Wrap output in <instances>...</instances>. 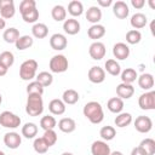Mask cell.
Wrapping results in <instances>:
<instances>
[{"mask_svg":"<svg viewBox=\"0 0 155 155\" xmlns=\"http://www.w3.org/2000/svg\"><path fill=\"white\" fill-rule=\"evenodd\" d=\"M82 113H84V116L91 122V124H101L104 119V111H103V108L101 105V103L96 102V101H91L88 103H86L84 105V109H82Z\"/></svg>","mask_w":155,"mask_h":155,"instance_id":"6da1fadb","label":"cell"},{"mask_svg":"<svg viewBox=\"0 0 155 155\" xmlns=\"http://www.w3.org/2000/svg\"><path fill=\"white\" fill-rule=\"evenodd\" d=\"M44 111V101L40 94H28L25 113L29 116H39Z\"/></svg>","mask_w":155,"mask_h":155,"instance_id":"7a4b0ae2","label":"cell"},{"mask_svg":"<svg viewBox=\"0 0 155 155\" xmlns=\"http://www.w3.org/2000/svg\"><path fill=\"white\" fill-rule=\"evenodd\" d=\"M38 62L35 59H27L19 67V78L24 81H30L36 76Z\"/></svg>","mask_w":155,"mask_h":155,"instance_id":"3957f363","label":"cell"},{"mask_svg":"<svg viewBox=\"0 0 155 155\" xmlns=\"http://www.w3.org/2000/svg\"><path fill=\"white\" fill-rule=\"evenodd\" d=\"M48 67H50V70L52 73L59 74V73H64V71L68 70L69 62H68V58L64 54H54L50 59Z\"/></svg>","mask_w":155,"mask_h":155,"instance_id":"277c9868","label":"cell"},{"mask_svg":"<svg viewBox=\"0 0 155 155\" xmlns=\"http://www.w3.org/2000/svg\"><path fill=\"white\" fill-rule=\"evenodd\" d=\"M21 117L12 111L5 110L0 114V126L5 128H17L21 126Z\"/></svg>","mask_w":155,"mask_h":155,"instance_id":"5b68a950","label":"cell"},{"mask_svg":"<svg viewBox=\"0 0 155 155\" xmlns=\"http://www.w3.org/2000/svg\"><path fill=\"white\" fill-rule=\"evenodd\" d=\"M138 105L143 110H153L155 109V91H145L138 98Z\"/></svg>","mask_w":155,"mask_h":155,"instance_id":"8992f818","label":"cell"},{"mask_svg":"<svg viewBox=\"0 0 155 155\" xmlns=\"http://www.w3.org/2000/svg\"><path fill=\"white\" fill-rule=\"evenodd\" d=\"M105 53H107V48H105V45L103 42H101V41H93L90 45L88 54L91 56L92 59L101 61L102 58H104Z\"/></svg>","mask_w":155,"mask_h":155,"instance_id":"52a82bcc","label":"cell"},{"mask_svg":"<svg viewBox=\"0 0 155 155\" xmlns=\"http://www.w3.org/2000/svg\"><path fill=\"white\" fill-rule=\"evenodd\" d=\"M134 128L139 132V133H148L151 128H153V121L149 116L145 115H140L134 120Z\"/></svg>","mask_w":155,"mask_h":155,"instance_id":"ba28073f","label":"cell"},{"mask_svg":"<svg viewBox=\"0 0 155 155\" xmlns=\"http://www.w3.org/2000/svg\"><path fill=\"white\" fill-rule=\"evenodd\" d=\"M16 7L13 0H0V15L4 19H10L15 16Z\"/></svg>","mask_w":155,"mask_h":155,"instance_id":"9c48e42d","label":"cell"},{"mask_svg":"<svg viewBox=\"0 0 155 155\" xmlns=\"http://www.w3.org/2000/svg\"><path fill=\"white\" fill-rule=\"evenodd\" d=\"M87 78L92 84H102L105 80V71L103 68L94 65L91 67L88 73H87Z\"/></svg>","mask_w":155,"mask_h":155,"instance_id":"30bf717a","label":"cell"},{"mask_svg":"<svg viewBox=\"0 0 155 155\" xmlns=\"http://www.w3.org/2000/svg\"><path fill=\"white\" fill-rule=\"evenodd\" d=\"M67 45H68V40L65 35L61 33H56L50 38V46L54 51H62L67 47Z\"/></svg>","mask_w":155,"mask_h":155,"instance_id":"8fae6325","label":"cell"},{"mask_svg":"<svg viewBox=\"0 0 155 155\" xmlns=\"http://www.w3.org/2000/svg\"><path fill=\"white\" fill-rule=\"evenodd\" d=\"M22 143V137L17 132H7L4 136V144L10 149H17Z\"/></svg>","mask_w":155,"mask_h":155,"instance_id":"7c38bea8","label":"cell"},{"mask_svg":"<svg viewBox=\"0 0 155 155\" xmlns=\"http://www.w3.org/2000/svg\"><path fill=\"white\" fill-rule=\"evenodd\" d=\"M113 54L116 59L124 61L130 56V47L125 42H116L113 46Z\"/></svg>","mask_w":155,"mask_h":155,"instance_id":"4fadbf2b","label":"cell"},{"mask_svg":"<svg viewBox=\"0 0 155 155\" xmlns=\"http://www.w3.org/2000/svg\"><path fill=\"white\" fill-rule=\"evenodd\" d=\"M92 155H110V147L104 140H94L91 145Z\"/></svg>","mask_w":155,"mask_h":155,"instance_id":"5bb4252c","label":"cell"},{"mask_svg":"<svg viewBox=\"0 0 155 155\" xmlns=\"http://www.w3.org/2000/svg\"><path fill=\"white\" fill-rule=\"evenodd\" d=\"M113 13L120 18V19H125L128 13H130V8H128V5L125 2V1H116V2H113Z\"/></svg>","mask_w":155,"mask_h":155,"instance_id":"9a60e30c","label":"cell"},{"mask_svg":"<svg viewBox=\"0 0 155 155\" xmlns=\"http://www.w3.org/2000/svg\"><path fill=\"white\" fill-rule=\"evenodd\" d=\"M134 93V87L130 84H119L116 86V94L119 98H121L122 101L124 99H130Z\"/></svg>","mask_w":155,"mask_h":155,"instance_id":"2e32d148","label":"cell"},{"mask_svg":"<svg viewBox=\"0 0 155 155\" xmlns=\"http://www.w3.org/2000/svg\"><path fill=\"white\" fill-rule=\"evenodd\" d=\"M137 81H138V86L142 88V90H145V91H150L153 87H154V76L149 73H143L140 74L138 78H137Z\"/></svg>","mask_w":155,"mask_h":155,"instance_id":"e0dca14e","label":"cell"},{"mask_svg":"<svg viewBox=\"0 0 155 155\" xmlns=\"http://www.w3.org/2000/svg\"><path fill=\"white\" fill-rule=\"evenodd\" d=\"M147 23H148V18H147V16H145L144 13H142V12H137V13L132 15V17H131V19H130L131 27H132L133 29H136V30L144 28V27L147 25Z\"/></svg>","mask_w":155,"mask_h":155,"instance_id":"ac0fdd59","label":"cell"},{"mask_svg":"<svg viewBox=\"0 0 155 155\" xmlns=\"http://www.w3.org/2000/svg\"><path fill=\"white\" fill-rule=\"evenodd\" d=\"M63 29L68 35H75L80 31V23L75 18H68L63 22Z\"/></svg>","mask_w":155,"mask_h":155,"instance_id":"d6986e66","label":"cell"},{"mask_svg":"<svg viewBox=\"0 0 155 155\" xmlns=\"http://www.w3.org/2000/svg\"><path fill=\"white\" fill-rule=\"evenodd\" d=\"M58 128L64 133H71L76 128V122L71 117H62L58 121Z\"/></svg>","mask_w":155,"mask_h":155,"instance_id":"ffe728a7","label":"cell"},{"mask_svg":"<svg viewBox=\"0 0 155 155\" xmlns=\"http://www.w3.org/2000/svg\"><path fill=\"white\" fill-rule=\"evenodd\" d=\"M86 19L92 24H98L102 19V10L98 6H91L86 11Z\"/></svg>","mask_w":155,"mask_h":155,"instance_id":"44dd1931","label":"cell"},{"mask_svg":"<svg viewBox=\"0 0 155 155\" xmlns=\"http://www.w3.org/2000/svg\"><path fill=\"white\" fill-rule=\"evenodd\" d=\"M87 35L90 39L98 41V39H101L105 35V28L102 24H92L87 30Z\"/></svg>","mask_w":155,"mask_h":155,"instance_id":"7402d4cb","label":"cell"},{"mask_svg":"<svg viewBox=\"0 0 155 155\" xmlns=\"http://www.w3.org/2000/svg\"><path fill=\"white\" fill-rule=\"evenodd\" d=\"M48 110L52 115H62L65 113V104L62 99L54 98L48 103Z\"/></svg>","mask_w":155,"mask_h":155,"instance_id":"603a6c76","label":"cell"},{"mask_svg":"<svg viewBox=\"0 0 155 155\" xmlns=\"http://www.w3.org/2000/svg\"><path fill=\"white\" fill-rule=\"evenodd\" d=\"M107 108L109 111L114 113V114H119V113H122V109H124V101L119 97H113L108 101L107 103Z\"/></svg>","mask_w":155,"mask_h":155,"instance_id":"cb8c5ba5","label":"cell"},{"mask_svg":"<svg viewBox=\"0 0 155 155\" xmlns=\"http://www.w3.org/2000/svg\"><path fill=\"white\" fill-rule=\"evenodd\" d=\"M38 131H39V128H38V126L34 122H27V124H24L22 126V131L21 132H22V136L24 138L33 139L38 134Z\"/></svg>","mask_w":155,"mask_h":155,"instance_id":"d4e9b609","label":"cell"},{"mask_svg":"<svg viewBox=\"0 0 155 155\" xmlns=\"http://www.w3.org/2000/svg\"><path fill=\"white\" fill-rule=\"evenodd\" d=\"M104 71H107L108 74L113 75V76H117L121 73V67L120 64L116 62V59H107L105 64H104Z\"/></svg>","mask_w":155,"mask_h":155,"instance_id":"484cf974","label":"cell"},{"mask_svg":"<svg viewBox=\"0 0 155 155\" xmlns=\"http://www.w3.org/2000/svg\"><path fill=\"white\" fill-rule=\"evenodd\" d=\"M51 16L56 22H64L67 19V10L62 5H54L51 10Z\"/></svg>","mask_w":155,"mask_h":155,"instance_id":"4316f807","label":"cell"},{"mask_svg":"<svg viewBox=\"0 0 155 155\" xmlns=\"http://www.w3.org/2000/svg\"><path fill=\"white\" fill-rule=\"evenodd\" d=\"M121 81L124 84H130L132 85V82H134L138 78V74H137V70L133 69V68H126L125 70H122L121 73Z\"/></svg>","mask_w":155,"mask_h":155,"instance_id":"83f0119b","label":"cell"},{"mask_svg":"<svg viewBox=\"0 0 155 155\" xmlns=\"http://www.w3.org/2000/svg\"><path fill=\"white\" fill-rule=\"evenodd\" d=\"M31 34L36 39H44L48 34V28L45 23H35L31 28Z\"/></svg>","mask_w":155,"mask_h":155,"instance_id":"f1b7e54d","label":"cell"},{"mask_svg":"<svg viewBox=\"0 0 155 155\" xmlns=\"http://www.w3.org/2000/svg\"><path fill=\"white\" fill-rule=\"evenodd\" d=\"M80 96L78 93V91L73 90V88H68L63 92V96H62V101L64 102V104H75L78 101H79Z\"/></svg>","mask_w":155,"mask_h":155,"instance_id":"f546056e","label":"cell"},{"mask_svg":"<svg viewBox=\"0 0 155 155\" xmlns=\"http://www.w3.org/2000/svg\"><path fill=\"white\" fill-rule=\"evenodd\" d=\"M114 122H115V126L116 127H120V128L127 127L132 122V115L130 113H119L116 115Z\"/></svg>","mask_w":155,"mask_h":155,"instance_id":"4dcf8cb0","label":"cell"},{"mask_svg":"<svg viewBox=\"0 0 155 155\" xmlns=\"http://www.w3.org/2000/svg\"><path fill=\"white\" fill-rule=\"evenodd\" d=\"M33 44H34V39L30 35H21L18 38V40L15 42L16 48L19 50V51H23V50L29 48L30 46H33Z\"/></svg>","mask_w":155,"mask_h":155,"instance_id":"1f68e13d","label":"cell"},{"mask_svg":"<svg viewBox=\"0 0 155 155\" xmlns=\"http://www.w3.org/2000/svg\"><path fill=\"white\" fill-rule=\"evenodd\" d=\"M19 36H21V35H19L18 29H16V28H13V27L5 29V31H4V34H2V39H4L7 44H15V42L18 40Z\"/></svg>","mask_w":155,"mask_h":155,"instance_id":"d6a6232c","label":"cell"},{"mask_svg":"<svg viewBox=\"0 0 155 155\" xmlns=\"http://www.w3.org/2000/svg\"><path fill=\"white\" fill-rule=\"evenodd\" d=\"M68 12L73 16V17H79L82 15L84 12V5L81 1H78V0H73L69 2L68 5Z\"/></svg>","mask_w":155,"mask_h":155,"instance_id":"836d02e7","label":"cell"},{"mask_svg":"<svg viewBox=\"0 0 155 155\" xmlns=\"http://www.w3.org/2000/svg\"><path fill=\"white\" fill-rule=\"evenodd\" d=\"M138 147L145 153V155H154L155 154V140L153 138L143 139Z\"/></svg>","mask_w":155,"mask_h":155,"instance_id":"e575fe53","label":"cell"},{"mask_svg":"<svg viewBox=\"0 0 155 155\" xmlns=\"http://www.w3.org/2000/svg\"><path fill=\"white\" fill-rule=\"evenodd\" d=\"M56 126H57V121H56L54 116H52V115H45V116H42L41 120H40V127H41L44 131L54 130Z\"/></svg>","mask_w":155,"mask_h":155,"instance_id":"d590c367","label":"cell"},{"mask_svg":"<svg viewBox=\"0 0 155 155\" xmlns=\"http://www.w3.org/2000/svg\"><path fill=\"white\" fill-rule=\"evenodd\" d=\"M22 15V18L25 23H36V21L39 19V10L36 7L31 8V10H28V11H24L21 13Z\"/></svg>","mask_w":155,"mask_h":155,"instance_id":"8d00e7d4","label":"cell"},{"mask_svg":"<svg viewBox=\"0 0 155 155\" xmlns=\"http://www.w3.org/2000/svg\"><path fill=\"white\" fill-rule=\"evenodd\" d=\"M35 78H36V81H38L42 87H47V86H50V85L53 82V76H52V74L48 73V71H41V73H39Z\"/></svg>","mask_w":155,"mask_h":155,"instance_id":"74e56055","label":"cell"},{"mask_svg":"<svg viewBox=\"0 0 155 155\" xmlns=\"http://www.w3.org/2000/svg\"><path fill=\"white\" fill-rule=\"evenodd\" d=\"M99 136L102 137V139L104 142H108V140H111L114 139V137L116 136V130L113 127V126H103L99 131Z\"/></svg>","mask_w":155,"mask_h":155,"instance_id":"f35d334b","label":"cell"},{"mask_svg":"<svg viewBox=\"0 0 155 155\" xmlns=\"http://www.w3.org/2000/svg\"><path fill=\"white\" fill-rule=\"evenodd\" d=\"M142 40V34L139 30L136 29H131L126 33V41L130 45H136Z\"/></svg>","mask_w":155,"mask_h":155,"instance_id":"ab89813d","label":"cell"},{"mask_svg":"<svg viewBox=\"0 0 155 155\" xmlns=\"http://www.w3.org/2000/svg\"><path fill=\"white\" fill-rule=\"evenodd\" d=\"M0 63L6 68H10L15 63V56L11 51H4L0 53Z\"/></svg>","mask_w":155,"mask_h":155,"instance_id":"60d3db41","label":"cell"},{"mask_svg":"<svg viewBox=\"0 0 155 155\" xmlns=\"http://www.w3.org/2000/svg\"><path fill=\"white\" fill-rule=\"evenodd\" d=\"M33 148H34V150H35L38 154H46L50 147L46 144V142L42 139V137H40V138H35V139H34Z\"/></svg>","mask_w":155,"mask_h":155,"instance_id":"b9f144b4","label":"cell"},{"mask_svg":"<svg viewBox=\"0 0 155 155\" xmlns=\"http://www.w3.org/2000/svg\"><path fill=\"white\" fill-rule=\"evenodd\" d=\"M27 93L28 94H44V87L35 80V81H30L27 86Z\"/></svg>","mask_w":155,"mask_h":155,"instance_id":"7bdbcfd3","label":"cell"},{"mask_svg":"<svg viewBox=\"0 0 155 155\" xmlns=\"http://www.w3.org/2000/svg\"><path fill=\"white\" fill-rule=\"evenodd\" d=\"M42 139L46 142V144L48 147H52L56 144L58 137H57V133L54 132V130H47L44 132V136H42Z\"/></svg>","mask_w":155,"mask_h":155,"instance_id":"ee69618b","label":"cell"},{"mask_svg":"<svg viewBox=\"0 0 155 155\" xmlns=\"http://www.w3.org/2000/svg\"><path fill=\"white\" fill-rule=\"evenodd\" d=\"M36 7V2L35 0H22L21 4H19V12H24V11H28V10H31Z\"/></svg>","mask_w":155,"mask_h":155,"instance_id":"f6af8a7d","label":"cell"},{"mask_svg":"<svg viewBox=\"0 0 155 155\" xmlns=\"http://www.w3.org/2000/svg\"><path fill=\"white\" fill-rule=\"evenodd\" d=\"M131 5H132L136 10H140V8L144 7L145 1H144V0H131Z\"/></svg>","mask_w":155,"mask_h":155,"instance_id":"bcb514c9","label":"cell"},{"mask_svg":"<svg viewBox=\"0 0 155 155\" xmlns=\"http://www.w3.org/2000/svg\"><path fill=\"white\" fill-rule=\"evenodd\" d=\"M97 4H98L101 7H109L110 5H113V1H111V0H98Z\"/></svg>","mask_w":155,"mask_h":155,"instance_id":"7dc6e473","label":"cell"},{"mask_svg":"<svg viewBox=\"0 0 155 155\" xmlns=\"http://www.w3.org/2000/svg\"><path fill=\"white\" fill-rule=\"evenodd\" d=\"M131 155H145V153H144L139 147H137V148H133V149H132Z\"/></svg>","mask_w":155,"mask_h":155,"instance_id":"c3c4849f","label":"cell"},{"mask_svg":"<svg viewBox=\"0 0 155 155\" xmlns=\"http://www.w3.org/2000/svg\"><path fill=\"white\" fill-rule=\"evenodd\" d=\"M7 70H8V68H6L5 65H2V64L0 63V76L6 75V74H7Z\"/></svg>","mask_w":155,"mask_h":155,"instance_id":"681fc988","label":"cell"},{"mask_svg":"<svg viewBox=\"0 0 155 155\" xmlns=\"http://www.w3.org/2000/svg\"><path fill=\"white\" fill-rule=\"evenodd\" d=\"M5 27H6V21H5L4 18H1V17H0V30L5 29Z\"/></svg>","mask_w":155,"mask_h":155,"instance_id":"f907efd6","label":"cell"},{"mask_svg":"<svg viewBox=\"0 0 155 155\" xmlns=\"http://www.w3.org/2000/svg\"><path fill=\"white\" fill-rule=\"evenodd\" d=\"M110 155H124L121 151H117V150H115V151H111L110 153Z\"/></svg>","mask_w":155,"mask_h":155,"instance_id":"816d5d0a","label":"cell"},{"mask_svg":"<svg viewBox=\"0 0 155 155\" xmlns=\"http://www.w3.org/2000/svg\"><path fill=\"white\" fill-rule=\"evenodd\" d=\"M149 4H150V7L154 8V2H153V0H149Z\"/></svg>","mask_w":155,"mask_h":155,"instance_id":"f5cc1de1","label":"cell"},{"mask_svg":"<svg viewBox=\"0 0 155 155\" xmlns=\"http://www.w3.org/2000/svg\"><path fill=\"white\" fill-rule=\"evenodd\" d=\"M61 155H74L73 153H68V151H65V153H63V154H61Z\"/></svg>","mask_w":155,"mask_h":155,"instance_id":"db71d44e","label":"cell"},{"mask_svg":"<svg viewBox=\"0 0 155 155\" xmlns=\"http://www.w3.org/2000/svg\"><path fill=\"white\" fill-rule=\"evenodd\" d=\"M2 103V96H1V93H0V104Z\"/></svg>","mask_w":155,"mask_h":155,"instance_id":"11a10c76","label":"cell"},{"mask_svg":"<svg viewBox=\"0 0 155 155\" xmlns=\"http://www.w3.org/2000/svg\"><path fill=\"white\" fill-rule=\"evenodd\" d=\"M0 155H5V153H4L2 150H0Z\"/></svg>","mask_w":155,"mask_h":155,"instance_id":"9f6ffc18","label":"cell"}]
</instances>
